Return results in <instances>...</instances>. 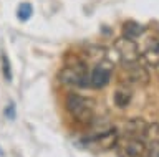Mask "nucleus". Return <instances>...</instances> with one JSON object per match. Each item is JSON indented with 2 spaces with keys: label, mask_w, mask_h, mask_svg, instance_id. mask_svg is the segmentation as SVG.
I'll use <instances>...</instances> for the list:
<instances>
[{
  "label": "nucleus",
  "mask_w": 159,
  "mask_h": 157,
  "mask_svg": "<svg viewBox=\"0 0 159 157\" xmlns=\"http://www.w3.org/2000/svg\"><path fill=\"white\" fill-rule=\"evenodd\" d=\"M133 99V93L128 86H119L116 91H114V96H113V101H114V106L118 109H124V107L129 106V102Z\"/></svg>",
  "instance_id": "9b49d317"
},
{
  "label": "nucleus",
  "mask_w": 159,
  "mask_h": 157,
  "mask_svg": "<svg viewBox=\"0 0 159 157\" xmlns=\"http://www.w3.org/2000/svg\"><path fill=\"white\" fill-rule=\"evenodd\" d=\"M114 48L118 51V56L119 60L124 63H133V61H138L141 55H139V46L134 40H129V38H118L116 43H114Z\"/></svg>",
  "instance_id": "423d86ee"
},
{
  "label": "nucleus",
  "mask_w": 159,
  "mask_h": 157,
  "mask_svg": "<svg viewBox=\"0 0 159 157\" xmlns=\"http://www.w3.org/2000/svg\"><path fill=\"white\" fill-rule=\"evenodd\" d=\"M114 149L119 157H148L149 152V147L143 139L128 134L119 136Z\"/></svg>",
  "instance_id": "7ed1b4c3"
},
{
  "label": "nucleus",
  "mask_w": 159,
  "mask_h": 157,
  "mask_svg": "<svg viewBox=\"0 0 159 157\" xmlns=\"http://www.w3.org/2000/svg\"><path fill=\"white\" fill-rule=\"evenodd\" d=\"M148 157H159V144H157V146H152V147H149Z\"/></svg>",
  "instance_id": "2eb2a0df"
},
{
  "label": "nucleus",
  "mask_w": 159,
  "mask_h": 157,
  "mask_svg": "<svg viewBox=\"0 0 159 157\" xmlns=\"http://www.w3.org/2000/svg\"><path fill=\"white\" fill-rule=\"evenodd\" d=\"M119 139V132L116 127H111V129L106 131H99L96 134L89 136L88 139L83 141V144L91 150L96 152H103V150H109L116 147V142Z\"/></svg>",
  "instance_id": "20e7f679"
},
{
  "label": "nucleus",
  "mask_w": 159,
  "mask_h": 157,
  "mask_svg": "<svg viewBox=\"0 0 159 157\" xmlns=\"http://www.w3.org/2000/svg\"><path fill=\"white\" fill-rule=\"evenodd\" d=\"M143 139L148 144V147H152V146L159 144V122H148Z\"/></svg>",
  "instance_id": "f8f14e48"
},
{
  "label": "nucleus",
  "mask_w": 159,
  "mask_h": 157,
  "mask_svg": "<svg viewBox=\"0 0 159 157\" xmlns=\"http://www.w3.org/2000/svg\"><path fill=\"white\" fill-rule=\"evenodd\" d=\"M65 107L68 114L73 117V121L80 124H89L94 119V101L83 94L70 93L65 99Z\"/></svg>",
  "instance_id": "f257e3e1"
},
{
  "label": "nucleus",
  "mask_w": 159,
  "mask_h": 157,
  "mask_svg": "<svg viewBox=\"0 0 159 157\" xmlns=\"http://www.w3.org/2000/svg\"><path fill=\"white\" fill-rule=\"evenodd\" d=\"M146 126H148L146 121H143L141 117H136V119H131L126 126H124V132H123V134L134 136V137L143 139V137H144V131H146Z\"/></svg>",
  "instance_id": "9d476101"
},
{
  "label": "nucleus",
  "mask_w": 159,
  "mask_h": 157,
  "mask_svg": "<svg viewBox=\"0 0 159 157\" xmlns=\"http://www.w3.org/2000/svg\"><path fill=\"white\" fill-rule=\"evenodd\" d=\"M144 33H146V28H144L141 23L134 22V20H128L124 22L123 25V30H121V37L124 38H129V40H139Z\"/></svg>",
  "instance_id": "1a4fd4ad"
},
{
  "label": "nucleus",
  "mask_w": 159,
  "mask_h": 157,
  "mask_svg": "<svg viewBox=\"0 0 159 157\" xmlns=\"http://www.w3.org/2000/svg\"><path fill=\"white\" fill-rule=\"evenodd\" d=\"M139 55L146 60L148 65L157 66L159 65V38L148 37L144 40L143 46H139Z\"/></svg>",
  "instance_id": "0eeeda50"
},
{
  "label": "nucleus",
  "mask_w": 159,
  "mask_h": 157,
  "mask_svg": "<svg viewBox=\"0 0 159 157\" xmlns=\"http://www.w3.org/2000/svg\"><path fill=\"white\" fill-rule=\"evenodd\" d=\"M60 81L70 88H89V71L81 61H70L60 71Z\"/></svg>",
  "instance_id": "f03ea898"
},
{
  "label": "nucleus",
  "mask_w": 159,
  "mask_h": 157,
  "mask_svg": "<svg viewBox=\"0 0 159 157\" xmlns=\"http://www.w3.org/2000/svg\"><path fill=\"white\" fill-rule=\"evenodd\" d=\"M124 71H126V78L134 85H148L149 83V73L143 63L133 61V63H124Z\"/></svg>",
  "instance_id": "6e6552de"
},
{
  "label": "nucleus",
  "mask_w": 159,
  "mask_h": 157,
  "mask_svg": "<svg viewBox=\"0 0 159 157\" xmlns=\"http://www.w3.org/2000/svg\"><path fill=\"white\" fill-rule=\"evenodd\" d=\"M7 116L10 117V119H13V117H15V107H13V104H10V106H8V109H7Z\"/></svg>",
  "instance_id": "dca6fc26"
},
{
  "label": "nucleus",
  "mask_w": 159,
  "mask_h": 157,
  "mask_svg": "<svg viewBox=\"0 0 159 157\" xmlns=\"http://www.w3.org/2000/svg\"><path fill=\"white\" fill-rule=\"evenodd\" d=\"M32 12H33V8H32V5L30 3H22V5L18 7V10H17V13H18V18L20 20H28L30 17H32Z\"/></svg>",
  "instance_id": "ddd939ff"
},
{
  "label": "nucleus",
  "mask_w": 159,
  "mask_h": 157,
  "mask_svg": "<svg viewBox=\"0 0 159 157\" xmlns=\"http://www.w3.org/2000/svg\"><path fill=\"white\" fill-rule=\"evenodd\" d=\"M157 70H159V65H157Z\"/></svg>",
  "instance_id": "f3484780"
},
{
  "label": "nucleus",
  "mask_w": 159,
  "mask_h": 157,
  "mask_svg": "<svg viewBox=\"0 0 159 157\" xmlns=\"http://www.w3.org/2000/svg\"><path fill=\"white\" fill-rule=\"evenodd\" d=\"M2 60H3V75L7 80H10V65H8V58L7 56H2Z\"/></svg>",
  "instance_id": "4468645a"
},
{
  "label": "nucleus",
  "mask_w": 159,
  "mask_h": 157,
  "mask_svg": "<svg viewBox=\"0 0 159 157\" xmlns=\"http://www.w3.org/2000/svg\"><path fill=\"white\" fill-rule=\"evenodd\" d=\"M113 75V65L106 58H101L99 61L94 63L93 70L89 71V88L101 89L109 83Z\"/></svg>",
  "instance_id": "39448f33"
}]
</instances>
